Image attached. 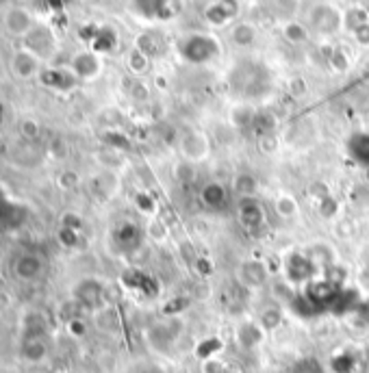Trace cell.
<instances>
[{"mask_svg":"<svg viewBox=\"0 0 369 373\" xmlns=\"http://www.w3.org/2000/svg\"><path fill=\"white\" fill-rule=\"evenodd\" d=\"M13 271H16L20 280L31 282V280L39 278V273L44 271V260L37 254H22L16 260V265H13Z\"/></svg>","mask_w":369,"mask_h":373,"instance_id":"7","label":"cell"},{"mask_svg":"<svg viewBox=\"0 0 369 373\" xmlns=\"http://www.w3.org/2000/svg\"><path fill=\"white\" fill-rule=\"evenodd\" d=\"M67 330L74 335V337H83L85 335V324H83V319H72V321H67Z\"/></svg>","mask_w":369,"mask_h":373,"instance_id":"32","label":"cell"},{"mask_svg":"<svg viewBox=\"0 0 369 373\" xmlns=\"http://www.w3.org/2000/svg\"><path fill=\"white\" fill-rule=\"evenodd\" d=\"M48 354V348H46V343L42 339H26L24 345H22V356H24V361H29V363H42L44 358Z\"/></svg>","mask_w":369,"mask_h":373,"instance_id":"18","label":"cell"},{"mask_svg":"<svg viewBox=\"0 0 369 373\" xmlns=\"http://www.w3.org/2000/svg\"><path fill=\"white\" fill-rule=\"evenodd\" d=\"M183 57L191 63H204L213 59L217 52H220V46H217V41L213 37H207V35H194L185 39L183 44Z\"/></svg>","mask_w":369,"mask_h":373,"instance_id":"1","label":"cell"},{"mask_svg":"<svg viewBox=\"0 0 369 373\" xmlns=\"http://www.w3.org/2000/svg\"><path fill=\"white\" fill-rule=\"evenodd\" d=\"M252 37H254V33H252V26H239V29L235 31V39L239 41V44H250L252 41Z\"/></svg>","mask_w":369,"mask_h":373,"instance_id":"30","label":"cell"},{"mask_svg":"<svg viewBox=\"0 0 369 373\" xmlns=\"http://www.w3.org/2000/svg\"><path fill=\"white\" fill-rule=\"evenodd\" d=\"M135 5H137L139 13L148 18H155V16H161V9L166 7V0H135Z\"/></svg>","mask_w":369,"mask_h":373,"instance_id":"23","label":"cell"},{"mask_svg":"<svg viewBox=\"0 0 369 373\" xmlns=\"http://www.w3.org/2000/svg\"><path fill=\"white\" fill-rule=\"evenodd\" d=\"M13 70H16V74L22 76V78L35 74V70H37V57H35V54H31L29 50L18 52L16 57H13Z\"/></svg>","mask_w":369,"mask_h":373,"instance_id":"19","label":"cell"},{"mask_svg":"<svg viewBox=\"0 0 369 373\" xmlns=\"http://www.w3.org/2000/svg\"><path fill=\"white\" fill-rule=\"evenodd\" d=\"M148 234H150V239H155V241H166L170 230H168V226H166V222H163V219L155 217L153 222L148 224Z\"/></svg>","mask_w":369,"mask_h":373,"instance_id":"24","label":"cell"},{"mask_svg":"<svg viewBox=\"0 0 369 373\" xmlns=\"http://www.w3.org/2000/svg\"><path fill=\"white\" fill-rule=\"evenodd\" d=\"M42 3V7H46V9H50V11H57V9H63L70 0H39Z\"/></svg>","mask_w":369,"mask_h":373,"instance_id":"33","label":"cell"},{"mask_svg":"<svg viewBox=\"0 0 369 373\" xmlns=\"http://www.w3.org/2000/svg\"><path fill=\"white\" fill-rule=\"evenodd\" d=\"M37 131H39V128H37V124L31 122V120L22 124V133H24L26 137H37Z\"/></svg>","mask_w":369,"mask_h":373,"instance_id":"34","label":"cell"},{"mask_svg":"<svg viewBox=\"0 0 369 373\" xmlns=\"http://www.w3.org/2000/svg\"><path fill=\"white\" fill-rule=\"evenodd\" d=\"M115 243L120 245V250L124 252H133L142 245V230L133 224H124L120 226L115 232Z\"/></svg>","mask_w":369,"mask_h":373,"instance_id":"9","label":"cell"},{"mask_svg":"<svg viewBox=\"0 0 369 373\" xmlns=\"http://www.w3.org/2000/svg\"><path fill=\"white\" fill-rule=\"evenodd\" d=\"M239 222L248 230H258L265 226V209L254 198H241L239 202Z\"/></svg>","mask_w":369,"mask_h":373,"instance_id":"4","label":"cell"},{"mask_svg":"<svg viewBox=\"0 0 369 373\" xmlns=\"http://www.w3.org/2000/svg\"><path fill=\"white\" fill-rule=\"evenodd\" d=\"M7 29L16 35H29L31 33V16L22 9H11L7 16Z\"/></svg>","mask_w":369,"mask_h":373,"instance_id":"16","label":"cell"},{"mask_svg":"<svg viewBox=\"0 0 369 373\" xmlns=\"http://www.w3.org/2000/svg\"><path fill=\"white\" fill-rule=\"evenodd\" d=\"M74 299L78 306L100 310L104 304V284L96 278H87L74 286Z\"/></svg>","mask_w":369,"mask_h":373,"instance_id":"2","label":"cell"},{"mask_svg":"<svg viewBox=\"0 0 369 373\" xmlns=\"http://www.w3.org/2000/svg\"><path fill=\"white\" fill-rule=\"evenodd\" d=\"M237 278H239L241 286H245V289H261L269 278V269L263 260L248 258L239 265Z\"/></svg>","mask_w":369,"mask_h":373,"instance_id":"3","label":"cell"},{"mask_svg":"<svg viewBox=\"0 0 369 373\" xmlns=\"http://www.w3.org/2000/svg\"><path fill=\"white\" fill-rule=\"evenodd\" d=\"M181 152H183L185 159L194 161V163L207 159V155H209V142H207V137L200 135V133L187 135L185 139L181 142Z\"/></svg>","mask_w":369,"mask_h":373,"instance_id":"6","label":"cell"},{"mask_svg":"<svg viewBox=\"0 0 369 373\" xmlns=\"http://www.w3.org/2000/svg\"><path fill=\"white\" fill-rule=\"evenodd\" d=\"M228 371V365L222 363L220 358H207L202 365V373H226Z\"/></svg>","mask_w":369,"mask_h":373,"instance_id":"27","label":"cell"},{"mask_svg":"<svg viewBox=\"0 0 369 373\" xmlns=\"http://www.w3.org/2000/svg\"><path fill=\"white\" fill-rule=\"evenodd\" d=\"M274 213L280 217V219H295L300 215V206H298V200L289 193H280V196L274 200Z\"/></svg>","mask_w":369,"mask_h":373,"instance_id":"15","label":"cell"},{"mask_svg":"<svg viewBox=\"0 0 369 373\" xmlns=\"http://www.w3.org/2000/svg\"><path fill=\"white\" fill-rule=\"evenodd\" d=\"M61 226H63V228H72V230H78V232H80V228H83V217L76 215V213H63V217H61Z\"/></svg>","mask_w":369,"mask_h":373,"instance_id":"28","label":"cell"},{"mask_svg":"<svg viewBox=\"0 0 369 373\" xmlns=\"http://www.w3.org/2000/svg\"><path fill=\"white\" fill-rule=\"evenodd\" d=\"M232 189H235V193L241 198H254L258 191V181L254 174L241 172L235 176V181H232Z\"/></svg>","mask_w":369,"mask_h":373,"instance_id":"13","label":"cell"},{"mask_svg":"<svg viewBox=\"0 0 369 373\" xmlns=\"http://www.w3.org/2000/svg\"><path fill=\"white\" fill-rule=\"evenodd\" d=\"M348 200L357 209H369V185L367 183L352 185V189L348 191Z\"/></svg>","mask_w":369,"mask_h":373,"instance_id":"22","label":"cell"},{"mask_svg":"<svg viewBox=\"0 0 369 373\" xmlns=\"http://www.w3.org/2000/svg\"><path fill=\"white\" fill-rule=\"evenodd\" d=\"M200 198L202 202L209 206V209H222L226 204V198H228V189L222 185V183H207L200 191Z\"/></svg>","mask_w":369,"mask_h":373,"instance_id":"10","label":"cell"},{"mask_svg":"<svg viewBox=\"0 0 369 373\" xmlns=\"http://www.w3.org/2000/svg\"><path fill=\"white\" fill-rule=\"evenodd\" d=\"M26 219V209L20 206L18 202H7L3 209H0V226H7V228H16L22 226Z\"/></svg>","mask_w":369,"mask_h":373,"instance_id":"11","label":"cell"},{"mask_svg":"<svg viewBox=\"0 0 369 373\" xmlns=\"http://www.w3.org/2000/svg\"><path fill=\"white\" fill-rule=\"evenodd\" d=\"M265 330L258 326V321H243L239 324L237 328V343H239V348L245 350V352H252V350H258L261 345L265 343Z\"/></svg>","mask_w":369,"mask_h":373,"instance_id":"5","label":"cell"},{"mask_svg":"<svg viewBox=\"0 0 369 373\" xmlns=\"http://www.w3.org/2000/svg\"><path fill=\"white\" fill-rule=\"evenodd\" d=\"M348 150L354 157V161L369 168V133H357L348 142Z\"/></svg>","mask_w":369,"mask_h":373,"instance_id":"12","label":"cell"},{"mask_svg":"<svg viewBox=\"0 0 369 373\" xmlns=\"http://www.w3.org/2000/svg\"><path fill=\"white\" fill-rule=\"evenodd\" d=\"M276 137H269V135H263V139H261V150L265 152V155H274L276 152Z\"/></svg>","mask_w":369,"mask_h":373,"instance_id":"31","label":"cell"},{"mask_svg":"<svg viewBox=\"0 0 369 373\" xmlns=\"http://www.w3.org/2000/svg\"><path fill=\"white\" fill-rule=\"evenodd\" d=\"M135 202H137V209L142 211V213H148V215H155L157 213V204H155V200L148 196V193H137L135 196Z\"/></svg>","mask_w":369,"mask_h":373,"instance_id":"26","label":"cell"},{"mask_svg":"<svg viewBox=\"0 0 369 373\" xmlns=\"http://www.w3.org/2000/svg\"><path fill=\"white\" fill-rule=\"evenodd\" d=\"M59 185H61V189H74V187H78V176L74 172H63L59 176Z\"/></svg>","mask_w":369,"mask_h":373,"instance_id":"29","label":"cell"},{"mask_svg":"<svg viewBox=\"0 0 369 373\" xmlns=\"http://www.w3.org/2000/svg\"><path fill=\"white\" fill-rule=\"evenodd\" d=\"M52 35L46 31V29H33L29 35H26V50L35 57H44V54H50L52 52Z\"/></svg>","mask_w":369,"mask_h":373,"instance_id":"8","label":"cell"},{"mask_svg":"<svg viewBox=\"0 0 369 373\" xmlns=\"http://www.w3.org/2000/svg\"><path fill=\"white\" fill-rule=\"evenodd\" d=\"M367 185H369V168H367V181H365Z\"/></svg>","mask_w":369,"mask_h":373,"instance_id":"36","label":"cell"},{"mask_svg":"<svg viewBox=\"0 0 369 373\" xmlns=\"http://www.w3.org/2000/svg\"><path fill=\"white\" fill-rule=\"evenodd\" d=\"M59 243L63 245V247H78V243H80V232L78 230H72V228H59Z\"/></svg>","mask_w":369,"mask_h":373,"instance_id":"25","label":"cell"},{"mask_svg":"<svg viewBox=\"0 0 369 373\" xmlns=\"http://www.w3.org/2000/svg\"><path fill=\"white\" fill-rule=\"evenodd\" d=\"M256 321H258V326L265 330V332H274V330H278L282 326V310L278 306L263 308Z\"/></svg>","mask_w":369,"mask_h":373,"instance_id":"20","label":"cell"},{"mask_svg":"<svg viewBox=\"0 0 369 373\" xmlns=\"http://www.w3.org/2000/svg\"><path fill=\"white\" fill-rule=\"evenodd\" d=\"M100 72V61L93 57V54L85 52V54H78L74 59V74L78 78H91Z\"/></svg>","mask_w":369,"mask_h":373,"instance_id":"14","label":"cell"},{"mask_svg":"<svg viewBox=\"0 0 369 373\" xmlns=\"http://www.w3.org/2000/svg\"><path fill=\"white\" fill-rule=\"evenodd\" d=\"M118 313L113 308L109 306H102L100 310H96V326H98L100 330H107V332H113V330H118Z\"/></svg>","mask_w":369,"mask_h":373,"instance_id":"21","label":"cell"},{"mask_svg":"<svg viewBox=\"0 0 369 373\" xmlns=\"http://www.w3.org/2000/svg\"><path fill=\"white\" fill-rule=\"evenodd\" d=\"M9 202V196H7V193L3 191V189H0V209H3V206Z\"/></svg>","mask_w":369,"mask_h":373,"instance_id":"35","label":"cell"},{"mask_svg":"<svg viewBox=\"0 0 369 373\" xmlns=\"http://www.w3.org/2000/svg\"><path fill=\"white\" fill-rule=\"evenodd\" d=\"M42 80H44V85L54 87L59 91H67V89L74 87V76L70 72H63V70H46L42 74Z\"/></svg>","mask_w":369,"mask_h":373,"instance_id":"17","label":"cell"}]
</instances>
